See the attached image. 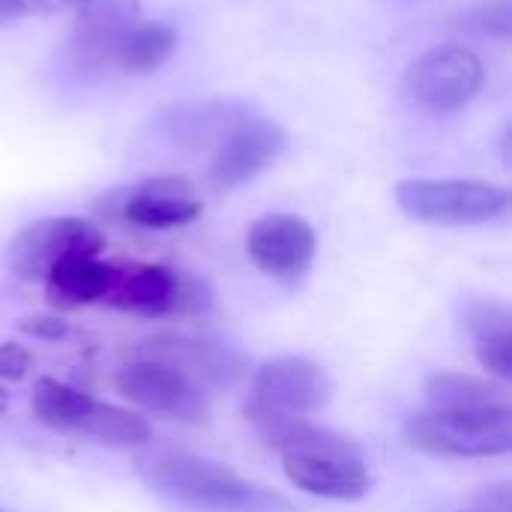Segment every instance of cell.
<instances>
[{
    "mask_svg": "<svg viewBox=\"0 0 512 512\" xmlns=\"http://www.w3.org/2000/svg\"><path fill=\"white\" fill-rule=\"evenodd\" d=\"M30 411L48 429L87 435L108 447H147L153 441V429L141 414L99 402L54 378L36 381Z\"/></svg>",
    "mask_w": 512,
    "mask_h": 512,
    "instance_id": "cell-3",
    "label": "cell"
},
{
    "mask_svg": "<svg viewBox=\"0 0 512 512\" xmlns=\"http://www.w3.org/2000/svg\"><path fill=\"white\" fill-rule=\"evenodd\" d=\"M0 512H6V510H0Z\"/></svg>",
    "mask_w": 512,
    "mask_h": 512,
    "instance_id": "cell-29",
    "label": "cell"
},
{
    "mask_svg": "<svg viewBox=\"0 0 512 512\" xmlns=\"http://www.w3.org/2000/svg\"><path fill=\"white\" fill-rule=\"evenodd\" d=\"M246 252L264 276L279 282H297L309 273L315 261L318 237L303 216L270 213L249 228Z\"/></svg>",
    "mask_w": 512,
    "mask_h": 512,
    "instance_id": "cell-11",
    "label": "cell"
},
{
    "mask_svg": "<svg viewBox=\"0 0 512 512\" xmlns=\"http://www.w3.org/2000/svg\"><path fill=\"white\" fill-rule=\"evenodd\" d=\"M204 204L186 177H150L120 192V216L138 228L168 231L183 228L201 216Z\"/></svg>",
    "mask_w": 512,
    "mask_h": 512,
    "instance_id": "cell-14",
    "label": "cell"
},
{
    "mask_svg": "<svg viewBox=\"0 0 512 512\" xmlns=\"http://www.w3.org/2000/svg\"><path fill=\"white\" fill-rule=\"evenodd\" d=\"M30 354L15 345V342H3L0 345V381H21L30 372Z\"/></svg>",
    "mask_w": 512,
    "mask_h": 512,
    "instance_id": "cell-23",
    "label": "cell"
},
{
    "mask_svg": "<svg viewBox=\"0 0 512 512\" xmlns=\"http://www.w3.org/2000/svg\"><path fill=\"white\" fill-rule=\"evenodd\" d=\"M114 387L132 405L162 414L180 423H204L210 417V396L204 387L189 381L183 372L156 363V360H132L114 375Z\"/></svg>",
    "mask_w": 512,
    "mask_h": 512,
    "instance_id": "cell-9",
    "label": "cell"
},
{
    "mask_svg": "<svg viewBox=\"0 0 512 512\" xmlns=\"http://www.w3.org/2000/svg\"><path fill=\"white\" fill-rule=\"evenodd\" d=\"M90 0H24V9H33L39 15H60V12H78Z\"/></svg>",
    "mask_w": 512,
    "mask_h": 512,
    "instance_id": "cell-26",
    "label": "cell"
},
{
    "mask_svg": "<svg viewBox=\"0 0 512 512\" xmlns=\"http://www.w3.org/2000/svg\"><path fill=\"white\" fill-rule=\"evenodd\" d=\"M105 234L81 216H51L21 228L9 243V267L21 279H45L66 258H99Z\"/></svg>",
    "mask_w": 512,
    "mask_h": 512,
    "instance_id": "cell-7",
    "label": "cell"
},
{
    "mask_svg": "<svg viewBox=\"0 0 512 512\" xmlns=\"http://www.w3.org/2000/svg\"><path fill=\"white\" fill-rule=\"evenodd\" d=\"M459 512H486V510H480V507H471V510H459Z\"/></svg>",
    "mask_w": 512,
    "mask_h": 512,
    "instance_id": "cell-28",
    "label": "cell"
},
{
    "mask_svg": "<svg viewBox=\"0 0 512 512\" xmlns=\"http://www.w3.org/2000/svg\"><path fill=\"white\" fill-rule=\"evenodd\" d=\"M138 477L162 495L213 512H291L279 492L234 468L192 453H150L135 462Z\"/></svg>",
    "mask_w": 512,
    "mask_h": 512,
    "instance_id": "cell-1",
    "label": "cell"
},
{
    "mask_svg": "<svg viewBox=\"0 0 512 512\" xmlns=\"http://www.w3.org/2000/svg\"><path fill=\"white\" fill-rule=\"evenodd\" d=\"M21 330L33 339H45V342H57L69 333V324L54 318V315H36V318H27L21 321Z\"/></svg>",
    "mask_w": 512,
    "mask_h": 512,
    "instance_id": "cell-24",
    "label": "cell"
},
{
    "mask_svg": "<svg viewBox=\"0 0 512 512\" xmlns=\"http://www.w3.org/2000/svg\"><path fill=\"white\" fill-rule=\"evenodd\" d=\"M249 423L282 456H363L351 438L309 417H249Z\"/></svg>",
    "mask_w": 512,
    "mask_h": 512,
    "instance_id": "cell-17",
    "label": "cell"
},
{
    "mask_svg": "<svg viewBox=\"0 0 512 512\" xmlns=\"http://www.w3.org/2000/svg\"><path fill=\"white\" fill-rule=\"evenodd\" d=\"M288 483L327 501H363L375 480L363 456H282Z\"/></svg>",
    "mask_w": 512,
    "mask_h": 512,
    "instance_id": "cell-15",
    "label": "cell"
},
{
    "mask_svg": "<svg viewBox=\"0 0 512 512\" xmlns=\"http://www.w3.org/2000/svg\"><path fill=\"white\" fill-rule=\"evenodd\" d=\"M135 0H90L75 12L69 36V60L81 72H102L114 66L126 30L135 24Z\"/></svg>",
    "mask_w": 512,
    "mask_h": 512,
    "instance_id": "cell-13",
    "label": "cell"
},
{
    "mask_svg": "<svg viewBox=\"0 0 512 512\" xmlns=\"http://www.w3.org/2000/svg\"><path fill=\"white\" fill-rule=\"evenodd\" d=\"M483 60L465 45H435L420 54L408 72V93L429 111H459L483 87Z\"/></svg>",
    "mask_w": 512,
    "mask_h": 512,
    "instance_id": "cell-8",
    "label": "cell"
},
{
    "mask_svg": "<svg viewBox=\"0 0 512 512\" xmlns=\"http://www.w3.org/2000/svg\"><path fill=\"white\" fill-rule=\"evenodd\" d=\"M432 408H477V405H501L507 393L501 384L489 378L465 375V372H435L423 387Z\"/></svg>",
    "mask_w": 512,
    "mask_h": 512,
    "instance_id": "cell-21",
    "label": "cell"
},
{
    "mask_svg": "<svg viewBox=\"0 0 512 512\" xmlns=\"http://www.w3.org/2000/svg\"><path fill=\"white\" fill-rule=\"evenodd\" d=\"M114 309L135 315H198L213 306V294L204 282L174 273L162 264H126L114 267V282L105 297Z\"/></svg>",
    "mask_w": 512,
    "mask_h": 512,
    "instance_id": "cell-6",
    "label": "cell"
},
{
    "mask_svg": "<svg viewBox=\"0 0 512 512\" xmlns=\"http://www.w3.org/2000/svg\"><path fill=\"white\" fill-rule=\"evenodd\" d=\"M396 204L429 225H483L507 213L510 192L483 180H402Z\"/></svg>",
    "mask_w": 512,
    "mask_h": 512,
    "instance_id": "cell-5",
    "label": "cell"
},
{
    "mask_svg": "<svg viewBox=\"0 0 512 512\" xmlns=\"http://www.w3.org/2000/svg\"><path fill=\"white\" fill-rule=\"evenodd\" d=\"M21 12H27V9H24V0H0V21L18 18Z\"/></svg>",
    "mask_w": 512,
    "mask_h": 512,
    "instance_id": "cell-27",
    "label": "cell"
},
{
    "mask_svg": "<svg viewBox=\"0 0 512 512\" xmlns=\"http://www.w3.org/2000/svg\"><path fill=\"white\" fill-rule=\"evenodd\" d=\"M141 360L165 363L198 387H234L246 375V360L225 342L186 333H159L138 348Z\"/></svg>",
    "mask_w": 512,
    "mask_h": 512,
    "instance_id": "cell-12",
    "label": "cell"
},
{
    "mask_svg": "<svg viewBox=\"0 0 512 512\" xmlns=\"http://www.w3.org/2000/svg\"><path fill=\"white\" fill-rule=\"evenodd\" d=\"M249 114L234 102H192L177 105L162 114L159 126L177 141L189 147H207L219 144L231 129H237Z\"/></svg>",
    "mask_w": 512,
    "mask_h": 512,
    "instance_id": "cell-18",
    "label": "cell"
},
{
    "mask_svg": "<svg viewBox=\"0 0 512 512\" xmlns=\"http://www.w3.org/2000/svg\"><path fill=\"white\" fill-rule=\"evenodd\" d=\"M330 372L297 354L264 360L252 375L246 417H312L333 399Z\"/></svg>",
    "mask_w": 512,
    "mask_h": 512,
    "instance_id": "cell-4",
    "label": "cell"
},
{
    "mask_svg": "<svg viewBox=\"0 0 512 512\" xmlns=\"http://www.w3.org/2000/svg\"><path fill=\"white\" fill-rule=\"evenodd\" d=\"M177 48V30L165 21H135L114 57V66L126 72H156Z\"/></svg>",
    "mask_w": 512,
    "mask_h": 512,
    "instance_id": "cell-20",
    "label": "cell"
},
{
    "mask_svg": "<svg viewBox=\"0 0 512 512\" xmlns=\"http://www.w3.org/2000/svg\"><path fill=\"white\" fill-rule=\"evenodd\" d=\"M288 147V135L279 123L264 117H246L237 129H231L213 150L207 177L216 192H231L249 180H255L264 168H270Z\"/></svg>",
    "mask_w": 512,
    "mask_h": 512,
    "instance_id": "cell-10",
    "label": "cell"
},
{
    "mask_svg": "<svg viewBox=\"0 0 512 512\" xmlns=\"http://www.w3.org/2000/svg\"><path fill=\"white\" fill-rule=\"evenodd\" d=\"M114 282V264H105L99 258H66L54 264L45 276L48 297L54 306L75 309L102 303Z\"/></svg>",
    "mask_w": 512,
    "mask_h": 512,
    "instance_id": "cell-19",
    "label": "cell"
},
{
    "mask_svg": "<svg viewBox=\"0 0 512 512\" xmlns=\"http://www.w3.org/2000/svg\"><path fill=\"white\" fill-rule=\"evenodd\" d=\"M462 24L489 33V36H507L512 27V9L510 0H495V3H483L471 12L462 15Z\"/></svg>",
    "mask_w": 512,
    "mask_h": 512,
    "instance_id": "cell-22",
    "label": "cell"
},
{
    "mask_svg": "<svg viewBox=\"0 0 512 512\" xmlns=\"http://www.w3.org/2000/svg\"><path fill=\"white\" fill-rule=\"evenodd\" d=\"M471 342H474V354L480 360V366L498 378V381H510L512 378V309L504 300L495 297H483L474 300L465 309L462 318Z\"/></svg>",
    "mask_w": 512,
    "mask_h": 512,
    "instance_id": "cell-16",
    "label": "cell"
},
{
    "mask_svg": "<svg viewBox=\"0 0 512 512\" xmlns=\"http://www.w3.org/2000/svg\"><path fill=\"white\" fill-rule=\"evenodd\" d=\"M474 507L486 512H512L510 486L507 483H495V486H483L474 498Z\"/></svg>",
    "mask_w": 512,
    "mask_h": 512,
    "instance_id": "cell-25",
    "label": "cell"
},
{
    "mask_svg": "<svg viewBox=\"0 0 512 512\" xmlns=\"http://www.w3.org/2000/svg\"><path fill=\"white\" fill-rule=\"evenodd\" d=\"M405 441L429 456L444 459H492L512 450V408L477 405V408H420L408 414Z\"/></svg>",
    "mask_w": 512,
    "mask_h": 512,
    "instance_id": "cell-2",
    "label": "cell"
}]
</instances>
